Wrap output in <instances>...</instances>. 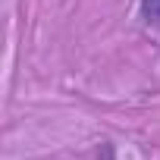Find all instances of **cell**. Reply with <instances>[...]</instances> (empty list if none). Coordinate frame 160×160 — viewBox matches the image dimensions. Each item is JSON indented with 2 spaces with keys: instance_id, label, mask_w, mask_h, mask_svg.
<instances>
[{
  "instance_id": "7a4b0ae2",
  "label": "cell",
  "mask_w": 160,
  "mask_h": 160,
  "mask_svg": "<svg viewBox=\"0 0 160 160\" xmlns=\"http://www.w3.org/2000/svg\"><path fill=\"white\" fill-rule=\"evenodd\" d=\"M98 160H116V151H113V144H110V141H104V144H101Z\"/></svg>"
},
{
  "instance_id": "6da1fadb",
  "label": "cell",
  "mask_w": 160,
  "mask_h": 160,
  "mask_svg": "<svg viewBox=\"0 0 160 160\" xmlns=\"http://www.w3.org/2000/svg\"><path fill=\"white\" fill-rule=\"evenodd\" d=\"M138 19L160 32V0H138Z\"/></svg>"
}]
</instances>
